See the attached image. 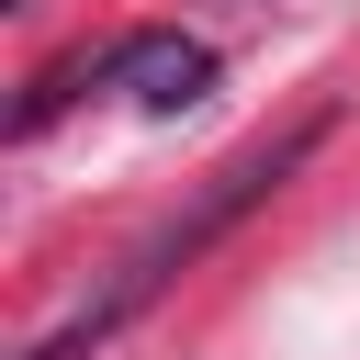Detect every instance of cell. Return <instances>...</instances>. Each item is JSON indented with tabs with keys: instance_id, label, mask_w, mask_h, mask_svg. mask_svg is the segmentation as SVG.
Returning <instances> with one entry per match:
<instances>
[{
	"instance_id": "6da1fadb",
	"label": "cell",
	"mask_w": 360,
	"mask_h": 360,
	"mask_svg": "<svg viewBox=\"0 0 360 360\" xmlns=\"http://www.w3.org/2000/svg\"><path fill=\"white\" fill-rule=\"evenodd\" d=\"M90 68H101V90H135L146 112H191L214 90V45H191V34H124Z\"/></svg>"
}]
</instances>
